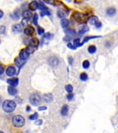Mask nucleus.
I'll return each mask as SVG.
<instances>
[{"label": "nucleus", "instance_id": "obj_1", "mask_svg": "<svg viewBox=\"0 0 118 133\" xmlns=\"http://www.w3.org/2000/svg\"><path fill=\"white\" fill-rule=\"evenodd\" d=\"M3 109L6 113H11L16 109V102L12 100H5L3 103Z\"/></svg>", "mask_w": 118, "mask_h": 133}, {"label": "nucleus", "instance_id": "obj_2", "mask_svg": "<svg viewBox=\"0 0 118 133\" xmlns=\"http://www.w3.org/2000/svg\"><path fill=\"white\" fill-rule=\"evenodd\" d=\"M12 123H13V125L16 128H22L24 125L25 121L22 116L17 115L12 118Z\"/></svg>", "mask_w": 118, "mask_h": 133}, {"label": "nucleus", "instance_id": "obj_3", "mask_svg": "<svg viewBox=\"0 0 118 133\" xmlns=\"http://www.w3.org/2000/svg\"><path fill=\"white\" fill-rule=\"evenodd\" d=\"M40 44V41L37 38H32L30 40V43H29V46H28V48L26 49L28 50V52L29 54H32V53L36 50V49L38 47Z\"/></svg>", "mask_w": 118, "mask_h": 133}, {"label": "nucleus", "instance_id": "obj_4", "mask_svg": "<svg viewBox=\"0 0 118 133\" xmlns=\"http://www.w3.org/2000/svg\"><path fill=\"white\" fill-rule=\"evenodd\" d=\"M72 17H73L76 21H77V22H79V23H83V22L85 21L86 16H85L84 14H81V13L74 12L73 14V16H72Z\"/></svg>", "mask_w": 118, "mask_h": 133}, {"label": "nucleus", "instance_id": "obj_5", "mask_svg": "<svg viewBox=\"0 0 118 133\" xmlns=\"http://www.w3.org/2000/svg\"><path fill=\"white\" fill-rule=\"evenodd\" d=\"M41 98L37 94H32L31 95L30 98H29V101L33 105H38L40 103Z\"/></svg>", "mask_w": 118, "mask_h": 133}, {"label": "nucleus", "instance_id": "obj_6", "mask_svg": "<svg viewBox=\"0 0 118 133\" xmlns=\"http://www.w3.org/2000/svg\"><path fill=\"white\" fill-rule=\"evenodd\" d=\"M69 14V12L64 9H59L57 10V16L60 18H65V17H67Z\"/></svg>", "mask_w": 118, "mask_h": 133}, {"label": "nucleus", "instance_id": "obj_7", "mask_svg": "<svg viewBox=\"0 0 118 133\" xmlns=\"http://www.w3.org/2000/svg\"><path fill=\"white\" fill-rule=\"evenodd\" d=\"M48 62H49V64L50 65H52V66H56V65H58V63H59V60L57 59V57H50L49 59H48Z\"/></svg>", "mask_w": 118, "mask_h": 133}, {"label": "nucleus", "instance_id": "obj_8", "mask_svg": "<svg viewBox=\"0 0 118 133\" xmlns=\"http://www.w3.org/2000/svg\"><path fill=\"white\" fill-rule=\"evenodd\" d=\"M29 53L28 52V50H22L21 51V53H20V58H21V60H23V61H24V60H26L27 58H28V57L29 56Z\"/></svg>", "mask_w": 118, "mask_h": 133}, {"label": "nucleus", "instance_id": "obj_9", "mask_svg": "<svg viewBox=\"0 0 118 133\" xmlns=\"http://www.w3.org/2000/svg\"><path fill=\"white\" fill-rule=\"evenodd\" d=\"M78 31H79V33L80 35H83V34H84V33H86V32H87L88 31H89V28H88L87 25L83 24V25H81L80 27H79Z\"/></svg>", "mask_w": 118, "mask_h": 133}, {"label": "nucleus", "instance_id": "obj_10", "mask_svg": "<svg viewBox=\"0 0 118 133\" xmlns=\"http://www.w3.org/2000/svg\"><path fill=\"white\" fill-rule=\"evenodd\" d=\"M34 32H35L34 28L32 27V26H30V25L28 26V27L25 28V29H24V34L27 35V36H31V35H32L34 33Z\"/></svg>", "mask_w": 118, "mask_h": 133}, {"label": "nucleus", "instance_id": "obj_11", "mask_svg": "<svg viewBox=\"0 0 118 133\" xmlns=\"http://www.w3.org/2000/svg\"><path fill=\"white\" fill-rule=\"evenodd\" d=\"M16 74V69L13 66H10L6 69V75L9 76H13Z\"/></svg>", "mask_w": 118, "mask_h": 133}, {"label": "nucleus", "instance_id": "obj_12", "mask_svg": "<svg viewBox=\"0 0 118 133\" xmlns=\"http://www.w3.org/2000/svg\"><path fill=\"white\" fill-rule=\"evenodd\" d=\"M7 83L14 87H16L18 84V79L17 78H12V79H8Z\"/></svg>", "mask_w": 118, "mask_h": 133}, {"label": "nucleus", "instance_id": "obj_13", "mask_svg": "<svg viewBox=\"0 0 118 133\" xmlns=\"http://www.w3.org/2000/svg\"><path fill=\"white\" fill-rule=\"evenodd\" d=\"M99 21V18L96 16H91V17H90L89 18H88V22H89L92 25H95Z\"/></svg>", "mask_w": 118, "mask_h": 133}, {"label": "nucleus", "instance_id": "obj_14", "mask_svg": "<svg viewBox=\"0 0 118 133\" xmlns=\"http://www.w3.org/2000/svg\"><path fill=\"white\" fill-rule=\"evenodd\" d=\"M12 29H13V32H14L19 33V32H21V30H22V26H21V24H15V25L13 26Z\"/></svg>", "mask_w": 118, "mask_h": 133}, {"label": "nucleus", "instance_id": "obj_15", "mask_svg": "<svg viewBox=\"0 0 118 133\" xmlns=\"http://www.w3.org/2000/svg\"><path fill=\"white\" fill-rule=\"evenodd\" d=\"M43 98L47 102H50L53 100V95L51 94H45L43 96Z\"/></svg>", "mask_w": 118, "mask_h": 133}, {"label": "nucleus", "instance_id": "obj_16", "mask_svg": "<svg viewBox=\"0 0 118 133\" xmlns=\"http://www.w3.org/2000/svg\"><path fill=\"white\" fill-rule=\"evenodd\" d=\"M7 90H8V93H9L10 95H17V91L16 90V88H14V86H10V87H8Z\"/></svg>", "mask_w": 118, "mask_h": 133}, {"label": "nucleus", "instance_id": "obj_17", "mask_svg": "<svg viewBox=\"0 0 118 133\" xmlns=\"http://www.w3.org/2000/svg\"><path fill=\"white\" fill-rule=\"evenodd\" d=\"M29 8H30L31 10H36L38 9V3L36 1L32 2L30 4H29Z\"/></svg>", "mask_w": 118, "mask_h": 133}, {"label": "nucleus", "instance_id": "obj_18", "mask_svg": "<svg viewBox=\"0 0 118 133\" xmlns=\"http://www.w3.org/2000/svg\"><path fill=\"white\" fill-rule=\"evenodd\" d=\"M69 24V21L68 19L64 18V19H62V20L61 21V25H62V28H66V27H68Z\"/></svg>", "mask_w": 118, "mask_h": 133}, {"label": "nucleus", "instance_id": "obj_19", "mask_svg": "<svg viewBox=\"0 0 118 133\" xmlns=\"http://www.w3.org/2000/svg\"><path fill=\"white\" fill-rule=\"evenodd\" d=\"M68 112H69V106H68L67 105H65L63 106V107H62V111H61L62 115V116H66L67 114H68Z\"/></svg>", "mask_w": 118, "mask_h": 133}, {"label": "nucleus", "instance_id": "obj_20", "mask_svg": "<svg viewBox=\"0 0 118 133\" xmlns=\"http://www.w3.org/2000/svg\"><path fill=\"white\" fill-rule=\"evenodd\" d=\"M99 37H101V36H87V37H86L85 39H84V40L81 43H80V46H81L82 45H83L85 43H87V41H89L90 39H95V38H99Z\"/></svg>", "mask_w": 118, "mask_h": 133}, {"label": "nucleus", "instance_id": "obj_21", "mask_svg": "<svg viewBox=\"0 0 118 133\" xmlns=\"http://www.w3.org/2000/svg\"><path fill=\"white\" fill-rule=\"evenodd\" d=\"M23 17L24 18H28L29 19L31 17H32V13L29 11V10H24V13H23Z\"/></svg>", "mask_w": 118, "mask_h": 133}, {"label": "nucleus", "instance_id": "obj_22", "mask_svg": "<svg viewBox=\"0 0 118 133\" xmlns=\"http://www.w3.org/2000/svg\"><path fill=\"white\" fill-rule=\"evenodd\" d=\"M80 79H81L82 81H87V79H88V76H87V73L83 72V73H81V74H80Z\"/></svg>", "mask_w": 118, "mask_h": 133}, {"label": "nucleus", "instance_id": "obj_23", "mask_svg": "<svg viewBox=\"0 0 118 133\" xmlns=\"http://www.w3.org/2000/svg\"><path fill=\"white\" fill-rule=\"evenodd\" d=\"M96 47L95 46H90L89 47H88V52L90 53V54H95V53L96 52Z\"/></svg>", "mask_w": 118, "mask_h": 133}, {"label": "nucleus", "instance_id": "obj_24", "mask_svg": "<svg viewBox=\"0 0 118 133\" xmlns=\"http://www.w3.org/2000/svg\"><path fill=\"white\" fill-rule=\"evenodd\" d=\"M116 14V10L114 8H109L107 10V14L109 16H113Z\"/></svg>", "mask_w": 118, "mask_h": 133}, {"label": "nucleus", "instance_id": "obj_25", "mask_svg": "<svg viewBox=\"0 0 118 133\" xmlns=\"http://www.w3.org/2000/svg\"><path fill=\"white\" fill-rule=\"evenodd\" d=\"M65 91H66L67 92H69V93H72V91H73V86H72V85H70V84L66 85V86H65Z\"/></svg>", "mask_w": 118, "mask_h": 133}, {"label": "nucleus", "instance_id": "obj_26", "mask_svg": "<svg viewBox=\"0 0 118 133\" xmlns=\"http://www.w3.org/2000/svg\"><path fill=\"white\" fill-rule=\"evenodd\" d=\"M38 117H39V115H38V114L37 113H35V114H33L32 116H30L29 117V119L30 120H32V121H36V120H37L38 119Z\"/></svg>", "mask_w": 118, "mask_h": 133}, {"label": "nucleus", "instance_id": "obj_27", "mask_svg": "<svg viewBox=\"0 0 118 133\" xmlns=\"http://www.w3.org/2000/svg\"><path fill=\"white\" fill-rule=\"evenodd\" d=\"M52 37H53V35H51L50 33H47V34L43 37V40L44 41V40H46V39H52Z\"/></svg>", "mask_w": 118, "mask_h": 133}, {"label": "nucleus", "instance_id": "obj_28", "mask_svg": "<svg viewBox=\"0 0 118 133\" xmlns=\"http://www.w3.org/2000/svg\"><path fill=\"white\" fill-rule=\"evenodd\" d=\"M83 67L84 68V69H88L90 67V62H88V61H84L83 62Z\"/></svg>", "mask_w": 118, "mask_h": 133}, {"label": "nucleus", "instance_id": "obj_29", "mask_svg": "<svg viewBox=\"0 0 118 133\" xmlns=\"http://www.w3.org/2000/svg\"><path fill=\"white\" fill-rule=\"evenodd\" d=\"M32 21H33V24L35 25H38V15L37 14H35L34 15L33 19H32Z\"/></svg>", "mask_w": 118, "mask_h": 133}, {"label": "nucleus", "instance_id": "obj_30", "mask_svg": "<svg viewBox=\"0 0 118 133\" xmlns=\"http://www.w3.org/2000/svg\"><path fill=\"white\" fill-rule=\"evenodd\" d=\"M11 17H12L14 20H18V18H19V14H17V12H16V13H14V14L11 15Z\"/></svg>", "mask_w": 118, "mask_h": 133}, {"label": "nucleus", "instance_id": "obj_31", "mask_svg": "<svg viewBox=\"0 0 118 133\" xmlns=\"http://www.w3.org/2000/svg\"><path fill=\"white\" fill-rule=\"evenodd\" d=\"M80 39H74V41H73V45L76 46V47H77V46H79V45H80Z\"/></svg>", "mask_w": 118, "mask_h": 133}, {"label": "nucleus", "instance_id": "obj_32", "mask_svg": "<svg viewBox=\"0 0 118 133\" xmlns=\"http://www.w3.org/2000/svg\"><path fill=\"white\" fill-rule=\"evenodd\" d=\"M44 15H50V13L47 10H43V11L41 12V16H44Z\"/></svg>", "mask_w": 118, "mask_h": 133}, {"label": "nucleus", "instance_id": "obj_33", "mask_svg": "<svg viewBox=\"0 0 118 133\" xmlns=\"http://www.w3.org/2000/svg\"><path fill=\"white\" fill-rule=\"evenodd\" d=\"M38 8L39 9H40L41 10H47V7H45L44 6V5L43 4H42V3H38Z\"/></svg>", "mask_w": 118, "mask_h": 133}, {"label": "nucleus", "instance_id": "obj_34", "mask_svg": "<svg viewBox=\"0 0 118 133\" xmlns=\"http://www.w3.org/2000/svg\"><path fill=\"white\" fill-rule=\"evenodd\" d=\"M65 32L67 34H69V36H75L76 35V32L73 30H66Z\"/></svg>", "mask_w": 118, "mask_h": 133}, {"label": "nucleus", "instance_id": "obj_35", "mask_svg": "<svg viewBox=\"0 0 118 133\" xmlns=\"http://www.w3.org/2000/svg\"><path fill=\"white\" fill-rule=\"evenodd\" d=\"M6 32L5 26H0V34H4Z\"/></svg>", "mask_w": 118, "mask_h": 133}, {"label": "nucleus", "instance_id": "obj_36", "mask_svg": "<svg viewBox=\"0 0 118 133\" xmlns=\"http://www.w3.org/2000/svg\"><path fill=\"white\" fill-rule=\"evenodd\" d=\"M43 1L46 3H48V4H54L55 0H43Z\"/></svg>", "mask_w": 118, "mask_h": 133}, {"label": "nucleus", "instance_id": "obj_37", "mask_svg": "<svg viewBox=\"0 0 118 133\" xmlns=\"http://www.w3.org/2000/svg\"><path fill=\"white\" fill-rule=\"evenodd\" d=\"M73 95L72 93H69V94L67 95V99H68L69 101H71V100H73Z\"/></svg>", "mask_w": 118, "mask_h": 133}, {"label": "nucleus", "instance_id": "obj_38", "mask_svg": "<svg viewBox=\"0 0 118 133\" xmlns=\"http://www.w3.org/2000/svg\"><path fill=\"white\" fill-rule=\"evenodd\" d=\"M71 39H72V36L69 35V36H66L64 38V41H66V42H67V41H70Z\"/></svg>", "mask_w": 118, "mask_h": 133}, {"label": "nucleus", "instance_id": "obj_39", "mask_svg": "<svg viewBox=\"0 0 118 133\" xmlns=\"http://www.w3.org/2000/svg\"><path fill=\"white\" fill-rule=\"evenodd\" d=\"M68 47L70 48V49H72V50H76V48L73 44H72V43H70L68 44Z\"/></svg>", "mask_w": 118, "mask_h": 133}, {"label": "nucleus", "instance_id": "obj_40", "mask_svg": "<svg viewBox=\"0 0 118 133\" xmlns=\"http://www.w3.org/2000/svg\"><path fill=\"white\" fill-rule=\"evenodd\" d=\"M44 32V30H43V29H42V28H38V33H39V35H42L43 33Z\"/></svg>", "mask_w": 118, "mask_h": 133}, {"label": "nucleus", "instance_id": "obj_41", "mask_svg": "<svg viewBox=\"0 0 118 133\" xmlns=\"http://www.w3.org/2000/svg\"><path fill=\"white\" fill-rule=\"evenodd\" d=\"M19 60H20V58L15 59V63H16V65H17V66H21V63L19 62Z\"/></svg>", "mask_w": 118, "mask_h": 133}, {"label": "nucleus", "instance_id": "obj_42", "mask_svg": "<svg viewBox=\"0 0 118 133\" xmlns=\"http://www.w3.org/2000/svg\"><path fill=\"white\" fill-rule=\"evenodd\" d=\"M28 21V18H24V19L22 20V22H21V25H24L25 24H27V22Z\"/></svg>", "mask_w": 118, "mask_h": 133}, {"label": "nucleus", "instance_id": "obj_43", "mask_svg": "<svg viewBox=\"0 0 118 133\" xmlns=\"http://www.w3.org/2000/svg\"><path fill=\"white\" fill-rule=\"evenodd\" d=\"M42 123H43V121L42 120H37L36 121V125H40V124H42Z\"/></svg>", "mask_w": 118, "mask_h": 133}, {"label": "nucleus", "instance_id": "obj_44", "mask_svg": "<svg viewBox=\"0 0 118 133\" xmlns=\"http://www.w3.org/2000/svg\"><path fill=\"white\" fill-rule=\"evenodd\" d=\"M95 26H96V28L99 29V28H101V27H102V23H101L100 21H99V22L95 24Z\"/></svg>", "mask_w": 118, "mask_h": 133}, {"label": "nucleus", "instance_id": "obj_45", "mask_svg": "<svg viewBox=\"0 0 118 133\" xmlns=\"http://www.w3.org/2000/svg\"><path fill=\"white\" fill-rule=\"evenodd\" d=\"M47 110V107H46V106H41V107H39V108H38V110H40V111H41V110Z\"/></svg>", "mask_w": 118, "mask_h": 133}, {"label": "nucleus", "instance_id": "obj_46", "mask_svg": "<svg viewBox=\"0 0 118 133\" xmlns=\"http://www.w3.org/2000/svg\"><path fill=\"white\" fill-rule=\"evenodd\" d=\"M3 72H4V69H3V66L0 65V75H2L3 73Z\"/></svg>", "mask_w": 118, "mask_h": 133}, {"label": "nucleus", "instance_id": "obj_47", "mask_svg": "<svg viewBox=\"0 0 118 133\" xmlns=\"http://www.w3.org/2000/svg\"><path fill=\"white\" fill-rule=\"evenodd\" d=\"M3 16V12L2 10H0V19H1Z\"/></svg>", "mask_w": 118, "mask_h": 133}, {"label": "nucleus", "instance_id": "obj_48", "mask_svg": "<svg viewBox=\"0 0 118 133\" xmlns=\"http://www.w3.org/2000/svg\"><path fill=\"white\" fill-rule=\"evenodd\" d=\"M16 99H17V100H18V101H17V102H18V103H21V99H19V98H18V97H17V98H16Z\"/></svg>", "mask_w": 118, "mask_h": 133}, {"label": "nucleus", "instance_id": "obj_49", "mask_svg": "<svg viewBox=\"0 0 118 133\" xmlns=\"http://www.w3.org/2000/svg\"><path fill=\"white\" fill-rule=\"evenodd\" d=\"M69 64L71 65V64H72V62H73V58H69Z\"/></svg>", "mask_w": 118, "mask_h": 133}, {"label": "nucleus", "instance_id": "obj_50", "mask_svg": "<svg viewBox=\"0 0 118 133\" xmlns=\"http://www.w3.org/2000/svg\"><path fill=\"white\" fill-rule=\"evenodd\" d=\"M27 110H28V111H30V108L28 107V108H27Z\"/></svg>", "mask_w": 118, "mask_h": 133}, {"label": "nucleus", "instance_id": "obj_51", "mask_svg": "<svg viewBox=\"0 0 118 133\" xmlns=\"http://www.w3.org/2000/svg\"><path fill=\"white\" fill-rule=\"evenodd\" d=\"M1 101H2V98H1V97H0V105H1V102H2Z\"/></svg>", "mask_w": 118, "mask_h": 133}, {"label": "nucleus", "instance_id": "obj_52", "mask_svg": "<svg viewBox=\"0 0 118 133\" xmlns=\"http://www.w3.org/2000/svg\"><path fill=\"white\" fill-rule=\"evenodd\" d=\"M66 1H67V2H69V3H70V2L72 1V0H66Z\"/></svg>", "mask_w": 118, "mask_h": 133}, {"label": "nucleus", "instance_id": "obj_53", "mask_svg": "<svg viewBox=\"0 0 118 133\" xmlns=\"http://www.w3.org/2000/svg\"><path fill=\"white\" fill-rule=\"evenodd\" d=\"M0 132H3V131H0Z\"/></svg>", "mask_w": 118, "mask_h": 133}]
</instances>
